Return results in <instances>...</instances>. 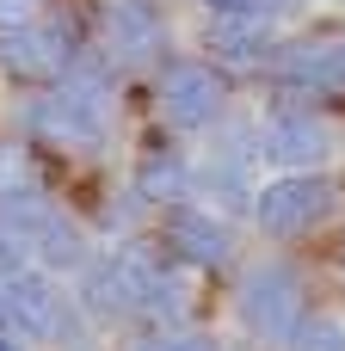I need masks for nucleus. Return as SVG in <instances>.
<instances>
[{
	"instance_id": "obj_1",
	"label": "nucleus",
	"mask_w": 345,
	"mask_h": 351,
	"mask_svg": "<svg viewBox=\"0 0 345 351\" xmlns=\"http://www.w3.org/2000/svg\"><path fill=\"white\" fill-rule=\"evenodd\" d=\"M80 302H86V315H105V321H130V315L179 321L185 315L179 278L160 271V259L142 247H111L105 259H86L80 265Z\"/></svg>"
},
{
	"instance_id": "obj_2",
	"label": "nucleus",
	"mask_w": 345,
	"mask_h": 351,
	"mask_svg": "<svg viewBox=\"0 0 345 351\" xmlns=\"http://www.w3.org/2000/svg\"><path fill=\"white\" fill-rule=\"evenodd\" d=\"M111 56L99 62V56H74V68L43 93V99H31V111H25V123L43 136V142H62V148H93L99 136H105V123H111Z\"/></svg>"
},
{
	"instance_id": "obj_3",
	"label": "nucleus",
	"mask_w": 345,
	"mask_h": 351,
	"mask_svg": "<svg viewBox=\"0 0 345 351\" xmlns=\"http://www.w3.org/2000/svg\"><path fill=\"white\" fill-rule=\"evenodd\" d=\"M333 210H340V179H327L315 167L309 173H284L278 185H265L253 197V222L265 234H278V241H296V234L321 228Z\"/></svg>"
},
{
	"instance_id": "obj_4",
	"label": "nucleus",
	"mask_w": 345,
	"mask_h": 351,
	"mask_svg": "<svg viewBox=\"0 0 345 351\" xmlns=\"http://www.w3.org/2000/svg\"><path fill=\"white\" fill-rule=\"evenodd\" d=\"M0 216L19 228V241L31 247V259L56 265V271H80L86 265V234L68 210H56V197L43 191H19V197H0Z\"/></svg>"
},
{
	"instance_id": "obj_5",
	"label": "nucleus",
	"mask_w": 345,
	"mask_h": 351,
	"mask_svg": "<svg viewBox=\"0 0 345 351\" xmlns=\"http://www.w3.org/2000/svg\"><path fill=\"white\" fill-rule=\"evenodd\" d=\"M74 37L49 19H31V25H0V74L12 80H43L56 86L68 68H74Z\"/></svg>"
},
{
	"instance_id": "obj_6",
	"label": "nucleus",
	"mask_w": 345,
	"mask_h": 351,
	"mask_svg": "<svg viewBox=\"0 0 345 351\" xmlns=\"http://www.w3.org/2000/svg\"><path fill=\"white\" fill-rule=\"evenodd\" d=\"M160 111L173 130H210L228 111V80L210 62H167L160 74Z\"/></svg>"
},
{
	"instance_id": "obj_7",
	"label": "nucleus",
	"mask_w": 345,
	"mask_h": 351,
	"mask_svg": "<svg viewBox=\"0 0 345 351\" xmlns=\"http://www.w3.org/2000/svg\"><path fill=\"white\" fill-rule=\"evenodd\" d=\"M0 327L12 339H74V321H68V302L31 278V271H12L0 278Z\"/></svg>"
},
{
	"instance_id": "obj_8",
	"label": "nucleus",
	"mask_w": 345,
	"mask_h": 351,
	"mask_svg": "<svg viewBox=\"0 0 345 351\" xmlns=\"http://www.w3.org/2000/svg\"><path fill=\"white\" fill-rule=\"evenodd\" d=\"M241 321L259 339H290V327L302 321V278L290 265H253L241 284Z\"/></svg>"
},
{
	"instance_id": "obj_9",
	"label": "nucleus",
	"mask_w": 345,
	"mask_h": 351,
	"mask_svg": "<svg viewBox=\"0 0 345 351\" xmlns=\"http://www.w3.org/2000/svg\"><path fill=\"white\" fill-rule=\"evenodd\" d=\"M265 68L278 74V99H290V93H345V37L284 43V49L265 56Z\"/></svg>"
},
{
	"instance_id": "obj_10",
	"label": "nucleus",
	"mask_w": 345,
	"mask_h": 351,
	"mask_svg": "<svg viewBox=\"0 0 345 351\" xmlns=\"http://www.w3.org/2000/svg\"><path fill=\"white\" fill-rule=\"evenodd\" d=\"M327 123L315 117V111H302V105H278L265 123H259V154L265 160H278V167H290V173H309L315 160H327Z\"/></svg>"
},
{
	"instance_id": "obj_11",
	"label": "nucleus",
	"mask_w": 345,
	"mask_h": 351,
	"mask_svg": "<svg viewBox=\"0 0 345 351\" xmlns=\"http://www.w3.org/2000/svg\"><path fill=\"white\" fill-rule=\"evenodd\" d=\"M160 241H167L185 265H204V271L235 259V234H228V222H222L216 210H204V204H167Z\"/></svg>"
},
{
	"instance_id": "obj_12",
	"label": "nucleus",
	"mask_w": 345,
	"mask_h": 351,
	"mask_svg": "<svg viewBox=\"0 0 345 351\" xmlns=\"http://www.w3.org/2000/svg\"><path fill=\"white\" fill-rule=\"evenodd\" d=\"M105 43H111V62H154L167 49V25L148 0H117L105 12Z\"/></svg>"
},
{
	"instance_id": "obj_13",
	"label": "nucleus",
	"mask_w": 345,
	"mask_h": 351,
	"mask_svg": "<svg viewBox=\"0 0 345 351\" xmlns=\"http://www.w3.org/2000/svg\"><path fill=\"white\" fill-rule=\"evenodd\" d=\"M204 49H216L222 62H265L278 43H272V12H210V25H204Z\"/></svg>"
},
{
	"instance_id": "obj_14",
	"label": "nucleus",
	"mask_w": 345,
	"mask_h": 351,
	"mask_svg": "<svg viewBox=\"0 0 345 351\" xmlns=\"http://www.w3.org/2000/svg\"><path fill=\"white\" fill-rule=\"evenodd\" d=\"M198 185H191V160L173 154V148H148L142 167H136V197L142 204H185Z\"/></svg>"
},
{
	"instance_id": "obj_15",
	"label": "nucleus",
	"mask_w": 345,
	"mask_h": 351,
	"mask_svg": "<svg viewBox=\"0 0 345 351\" xmlns=\"http://www.w3.org/2000/svg\"><path fill=\"white\" fill-rule=\"evenodd\" d=\"M284 351H345V327L327 321V315H302V321L290 327Z\"/></svg>"
},
{
	"instance_id": "obj_16",
	"label": "nucleus",
	"mask_w": 345,
	"mask_h": 351,
	"mask_svg": "<svg viewBox=\"0 0 345 351\" xmlns=\"http://www.w3.org/2000/svg\"><path fill=\"white\" fill-rule=\"evenodd\" d=\"M19 191H43V185H37V160L6 142L0 148V197H19Z\"/></svg>"
},
{
	"instance_id": "obj_17",
	"label": "nucleus",
	"mask_w": 345,
	"mask_h": 351,
	"mask_svg": "<svg viewBox=\"0 0 345 351\" xmlns=\"http://www.w3.org/2000/svg\"><path fill=\"white\" fill-rule=\"evenodd\" d=\"M12 271H31V247H25L19 228L0 216V278H12Z\"/></svg>"
},
{
	"instance_id": "obj_18",
	"label": "nucleus",
	"mask_w": 345,
	"mask_h": 351,
	"mask_svg": "<svg viewBox=\"0 0 345 351\" xmlns=\"http://www.w3.org/2000/svg\"><path fill=\"white\" fill-rule=\"evenodd\" d=\"M43 6L49 0H0V25H31V19H43Z\"/></svg>"
},
{
	"instance_id": "obj_19",
	"label": "nucleus",
	"mask_w": 345,
	"mask_h": 351,
	"mask_svg": "<svg viewBox=\"0 0 345 351\" xmlns=\"http://www.w3.org/2000/svg\"><path fill=\"white\" fill-rule=\"evenodd\" d=\"M136 351H216V346L198 339V333H173V339H148V346H136Z\"/></svg>"
},
{
	"instance_id": "obj_20",
	"label": "nucleus",
	"mask_w": 345,
	"mask_h": 351,
	"mask_svg": "<svg viewBox=\"0 0 345 351\" xmlns=\"http://www.w3.org/2000/svg\"><path fill=\"white\" fill-rule=\"evenodd\" d=\"M204 6H210V12H253L259 0H204ZM259 12H265V6H259Z\"/></svg>"
},
{
	"instance_id": "obj_21",
	"label": "nucleus",
	"mask_w": 345,
	"mask_h": 351,
	"mask_svg": "<svg viewBox=\"0 0 345 351\" xmlns=\"http://www.w3.org/2000/svg\"><path fill=\"white\" fill-rule=\"evenodd\" d=\"M0 351H19V346H12V333H6V327H0Z\"/></svg>"
},
{
	"instance_id": "obj_22",
	"label": "nucleus",
	"mask_w": 345,
	"mask_h": 351,
	"mask_svg": "<svg viewBox=\"0 0 345 351\" xmlns=\"http://www.w3.org/2000/svg\"><path fill=\"white\" fill-rule=\"evenodd\" d=\"M340 271H345V234H340Z\"/></svg>"
}]
</instances>
